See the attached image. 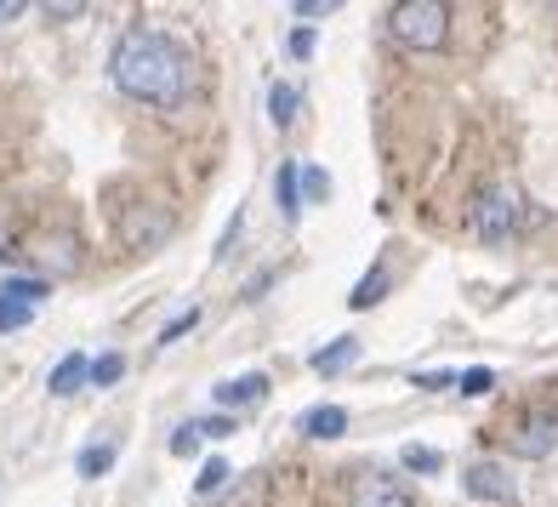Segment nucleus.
Listing matches in <instances>:
<instances>
[{
    "instance_id": "nucleus-3",
    "label": "nucleus",
    "mask_w": 558,
    "mask_h": 507,
    "mask_svg": "<svg viewBox=\"0 0 558 507\" xmlns=\"http://www.w3.org/2000/svg\"><path fill=\"white\" fill-rule=\"evenodd\" d=\"M473 228H478V240H485V245H501L519 228V194L501 189V183L485 189V200H478V212H473Z\"/></svg>"
},
{
    "instance_id": "nucleus-29",
    "label": "nucleus",
    "mask_w": 558,
    "mask_h": 507,
    "mask_svg": "<svg viewBox=\"0 0 558 507\" xmlns=\"http://www.w3.org/2000/svg\"><path fill=\"white\" fill-rule=\"evenodd\" d=\"M337 7H331V0H325V7H319V0H302V7H296V17H331Z\"/></svg>"
},
{
    "instance_id": "nucleus-5",
    "label": "nucleus",
    "mask_w": 558,
    "mask_h": 507,
    "mask_svg": "<svg viewBox=\"0 0 558 507\" xmlns=\"http://www.w3.org/2000/svg\"><path fill=\"white\" fill-rule=\"evenodd\" d=\"M166 234H171V217H166L160 206H143V200H137V206L120 217V240H125V245H143V251H148V245H160Z\"/></svg>"
},
{
    "instance_id": "nucleus-16",
    "label": "nucleus",
    "mask_w": 558,
    "mask_h": 507,
    "mask_svg": "<svg viewBox=\"0 0 558 507\" xmlns=\"http://www.w3.org/2000/svg\"><path fill=\"white\" fill-rule=\"evenodd\" d=\"M268 120L274 125H291L296 120V86L291 81H274L268 86Z\"/></svg>"
},
{
    "instance_id": "nucleus-21",
    "label": "nucleus",
    "mask_w": 558,
    "mask_h": 507,
    "mask_svg": "<svg viewBox=\"0 0 558 507\" xmlns=\"http://www.w3.org/2000/svg\"><path fill=\"white\" fill-rule=\"evenodd\" d=\"M35 319L29 302H12V297H0V331H23V325Z\"/></svg>"
},
{
    "instance_id": "nucleus-12",
    "label": "nucleus",
    "mask_w": 558,
    "mask_h": 507,
    "mask_svg": "<svg viewBox=\"0 0 558 507\" xmlns=\"http://www.w3.org/2000/svg\"><path fill=\"white\" fill-rule=\"evenodd\" d=\"M86 376H92V360H86V353H69V360L52 371V383H46V388H52V394L63 399V394H74V388H81Z\"/></svg>"
},
{
    "instance_id": "nucleus-23",
    "label": "nucleus",
    "mask_w": 558,
    "mask_h": 507,
    "mask_svg": "<svg viewBox=\"0 0 558 507\" xmlns=\"http://www.w3.org/2000/svg\"><path fill=\"white\" fill-rule=\"evenodd\" d=\"M462 394H490L496 388V371H485V365H473V371H462V383H456Z\"/></svg>"
},
{
    "instance_id": "nucleus-13",
    "label": "nucleus",
    "mask_w": 558,
    "mask_h": 507,
    "mask_svg": "<svg viewBox=\"0 0 558 507\" xmlns=\"http://www.w3.org/2000/svg\"><path fill=\"white\" fill-rule=\"evenodd\" d=\"M114 456H120V445H114V439L86 445L81 456H74V473H81V479H97V473H109V468H114Z\"/></svg>"
},
{
    "instance_id": "nucleus-10",
    "label": "nucleus",
    "mask_w": 558,
    "mask_h": 507,
    "mask_svg": "<svg viewBox=\"0 0 558 507\" xmlns=\"http://www.w3.org/2000/svg\"><path fill=\"white\" fill-rule=\"evenodd\" d=\"M274 200H279V217L286 222H296L302 217V166H279V177H274Z\"/></svg>"
},
{
    "instance_id": "nucleus-27",
    "label": "nucleus",
    "mask_w": 558,
    "mask_h": 507,
    "mask_svg": "<svg viewBox=\"0 0 558 507\" xmlns=\"http://www.w3.org/2000/svg\"><path fill=\"white\" fill-rule=\"evenodd\" d=\"M199 434H206V439H228V434H234V422H228V417H206V422H199Z\"/></svg>"
},
{
    "instance_id": "nucleus-9",
    "label": "nucleus",
    "mask_w": 558,
    "mask_h": 507,
    "mask_svg": "<svg viewBox=\"0 0 558 507\" xmlns=\"http://www.w3.org/2000/svg\"><path fill=\"white\" fill-rule=\"evenodd\" d=\"M296 427L308 439H337V434H348V411H342V405H314V411H302Z\"/></svg>"
},
{
    "instance_id": "nucleus-4",
    "label": "nucleus",
    "mask_w": 558,
    "mask_h": 507,
    "mask_svg": "<svg viewBox=\"0 0 558 507\" xmlns=\"http://www.w3.org/2000/svg\"><path fill=\"white\" fill-rule=\"evenodd\" d=\"M348 502H353V507H416L411 491H404L393 473H376V468H360V473H353Z\"/></svg>"
},
{
    "instance_id": "nucleus-24",
    "label": "nucleus",
    "mask_w": 558,
    "mask_h": 507,
    "mask_svg": "<svg viewBox=\"0 0 558 507\" xmlns=\"http://www.w3.org/2000/svg\"><path fill=\"white\" fill-rule=\"evenodd\" d=\"M194 319H199V309H189V314H177V319H166V331H160V348H171L177 337H189V331H194Z\"/></svg>"
},
{
    "instance_id": "nucleus-8",
    "label": "nucleus",
    "mask_w": 558,
    "mask_h": 507,
    "mask_svg": "<svg viewBox=\"0 0 558 507\" xmlns=\"http://www.w3.org/2000/svg\"><path fill=\"white\" fill-rule=\"evenodd\" d=\"M257 399H268V376H257V371H245V376H228V383H217V405H257Z\"/></svg>"
},
{
    "instance_id": "nucleus-7",
    "label": "nucleus",
    "mask_w": 558,
    "mask_h": 507,
    "mask_svg": "<svg viewBox=\"0 0 558 507\" xmlns=\"http://www.w3.org/2000/svg\"><path fill=\"white\" fill-rule=\"evenodd\" d=\"M558 445V417H530L519 434H513V450L519 456H547Z\"/></svg>"
},
{
    "instance_id": "nucleus-18",
    "label": "nucleus",
    "mask_w": 558,
    "mask_h": 507,
    "mask_svg": "<svg viewBox=\"0 0 558 507\" xmlns=\"http://www.w3.org/2000/svg\"><path fill=\"white\" fill-rule=\"evenodd\" d=\"M399 462L411 468V473H439V462H445V456H439L434 445H404V450H399Z\"/></svg>"
},
{
    "instance_id": "nucleus-20",
    "label": "nucleus",
    "mask_w": 558,
    "mask_h": 507,
    "mask_svg": "<svg viewBox=\"0 0 558 507\" xmlns=\"http://www.w3.org/2000/svg\"><path fill=\"white\" fill-rule=\"evenodd\" d=\"M125 376V353H97V365H92V383L97 388H114Z\"/></svg>"
},
{
    "instance_id": "nucleus-26",
    "label": "nucleus",
    "mask_w": 558,
    "mask_h": 507,
    "mask_svg": "<svg viewBox=\"0 0 558 507\" xmlns=\"http://www.w3.org/2000/svg\"><path fill=\"white\" fill-rule=\"evenodd\" d=\"M194 445H199V422H189V427H177V434H171L177 456H194Z\"/></svg>"
},
{
    "instance_id": "nucleus-2",
    "label": "nucleus",
    "mask_w": 558,
    "mask_h": 507,
    "mask_svg": "<svg viewBox=\"0 0 558 507\" xmlns=\"http://www.w3.org/2000/svg\"><path fill=\"white\" fill-rule=\"evenodd\" d=\"M388 29L399 46H411V52H439L445 35H450V7L445 0H399L388 12Z\"/></svg>"
},
{
    "instance_id": "nucleus-30",
    "label": "nucleus",
    "mask_w": 558,
    "mask_h": 507,
    "mask_svg": "<svg viewBox=\"0 0 558 507\" xmlns=\"http://www.w3.org/2000/svg\"><path fill=\"white\" fill-rule=\"evenodd\" d=\"M17 12H23V0H0V23H12Z\"/></svg>"
},
{
    "instance_id": "nucleus-17",
    "label": "nucleus",
    "mask_w": 558,
    "mask_h": 507,
    "mask_svg": "<svg viewBox=\"0 0 558 507\" xmlns=\"http://www.w3.org/2000/svg\"><path fill=\"white\" fill-rule=\"evenodd\" d=\"M74 240H46L40 245V263L46 268H58V274H74V268H81V251H69Z\"/></svg>"
},
{
    "instance_id": "nucleus-1",
    "label": "nucleus",
    "mask_w": 558,
    "mask_h": 507,
    "mask_svg": "<svg viewBox=\"0 0 558 507\" xmlns=\"http://www.w3.org/2000/svg\"><path fill=\"white\" fill-rule=\"evenodd\" d=\"M109 74L125 97L137 104H155V109H183L189 104V86H194V69L189 52L160 29H125L114 40V58Z\"/></svg>"
},
{
    "instance_id": "nucleus-22",
    "label": "nucleus",
    "mask_w": 558,
    "mask_h": 507,
    "mask_svg": "<svg viewBox=\"0 0 558 507\" xmlns=\"http://www.w3.org/2000/svg\"><path fill=\"white\" fill-rule=\"evenodd\" d=\"M325 194H331V177L319 166H302V200H325Z\"/></svg>"
},
{
    "instance_id": "nucleus-11",
    "label": "nucleus",
    "mask_w": 558,
    "mask_h": 507,
    "mask_svg": "<svg viewBox=\"0 0 558 507\" xmlns=\"http://www.w3.org/2000/svg\"><path fill=\"white\" fill-rule=\"evenodd\" d=\"M360 360V337H337V342H325L319 353H308V365L319 371V376H331V371H342V365H353Z\"/></svg>"
},
{
    "instance_id": "nucleus-28",
    "label": "nucleus",
    "mask_w": 558,
    "mask_h": 507,
    "mask_svg": "<svg viewBox=\"0 0 558 507\" xmlns=\"http://www.w3.org/2000/svg\"><path fill=\"white\" fill-rule=\"evenodd\" d=\"M314 52V29H296L291 35V58H308Z\"/></svg>"
},
{
    "instance_id": "nucleus-6",
    "label": "nucleus",
    "mask_w": 558,
    "mask_h": 507,
    "mask_svg": "<svg viewBox=\"0 0 558 507\" xmlns=\"http://www.w3.org/2000/svg\"><path fill=\"white\" fill-rule=\"evenodd\" d=\"M462 485H468V496H478V502H519L513 473L496 468V462H473V468L462 473Z\"/></svg>"
},
{
    "instance_id": "nucleus-19",
    "label": "nucleus",
    "mask_w": 558,
    "mask_h": 507,
    "mask_svg": "<svg viewBox=\"0 0 558 507\" xmlns=\"http://www.w3.org/2000/svg\"><path fill=\"white\" fill-rule=\"evenodd\" d=\"M228 479H234V468H228L222 456H211V462L199 468V479H194V491H199V496H211V491H222V485H228Z\"/></svg>"
},
{
    "instance_id": "nucleus-14",
    "label": "nucleus",
    "mask_w": 558,
    "mask_h": 507,
    "mask_svg": "<svg viewBox=\"0 0 558 507\" xmlns=\"http://www.w3.org/2000/svg\"><path fill=\"white\" fill-rule=\"evenodd\" d=\"M0 297H12V302H46L52 297V280H23V274H7V280H0Z\"/></svg>"
},
{
    "instance_id": "nucleus-25",
    "label": "nucleus",
    "mask_w": 558,
    "mask_h": 507,
    "mask_svg": "<svg viewBox=\"0 0 558 507\" xmlns=\"http://www.w3.org/2000/svg\"><path fill=\"white\" fill-rule=\"evenodd\" d=\"M411 383H416V388H427V394H439V388H450V383H462V376H450V371H416Z\"/></svg>"
},
{
    "instance_id": "nucleus-15",
    "label": "nucleus",
    "mask_w": 558,
    "mask_h": 507,
    "mask_svg": "<svg viewBox=\"0 0 558 507\" xmlns=\"http://www.w3.org/2000/svg\"><path fill=\"white\" fill-rule=\"evenodd\" d=\"M383 297H388V268L376 263V268L365 274V280L353 286V297H348V309H371V302H383Z\"/></svg>"
}]
</instances>
